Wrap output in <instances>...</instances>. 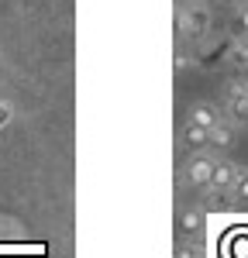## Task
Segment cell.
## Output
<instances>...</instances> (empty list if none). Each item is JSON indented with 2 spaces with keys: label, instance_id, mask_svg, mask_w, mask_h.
<instances>
[{
  "label": "cell",
  "instance_id": "cell-1",
  "mask_svg": "<svg viewBox=\"0 0 248 258\" xmlns=\"http://www.w3.org/2000/svg\"><path fill=\"white\" fill-rule=\"evenodd\" d=\"M227 107H231V114L241 120V124H248V86H245V83L231 90V97H227Z\"/></svg>",
  "mask_w": 248,
  "mask_h": 258
},
{
  "label": "cell",
  "instance_id": "cell-2",
  "mask_svg": "<svg viewBox=\"0 0 248 258\" xmlns=\"http://www.w3.org/2000/svg\"><path fill=\"white\" fill-rule=\"evenodd\" d=\"M210 182H214L217 189H231V186L238 182V169H234L231 162H221V165H214V172H210Z\"/></svg>",
  "mask_w": 248,
  "mask_h": 258
},
{
  "label": "cell",
  "instance_id": "cell-3",
  "mask_svg": "<svg viewBox=\"0 0 248 258\" xmlns=\"http://www.w3.org/2000/svg\"><path fill=\"white\" fill-rule=\"evenodd\" d=\"M210 172H214V165H210L207 159L190 162V179H193V182H200V186H204V182H210Z\"/></svg>",
  "mask_w": 248,
  "mask_h": 258
},
{
  "label": "cell",
  "instance_id": "cell-4",
  "mask_svg": "<svg viewBox=\"0 0 248 258\" xmlns=\"http://www.w3.org/2000/svg\"><path fill=\"white\" fill-rule=\"evenodd\" d=\"M207 141H210V145H217V148H227V145L234 141V131H231V127H224V124H214Z\"/></svg>",
  "mask_w": 248,
  "mask_h": 258
},
{
  "label": "cell",
  "instance_id": "cell-5",
  "mask_svg": "<svg viewBox=\"0 0 248 258\" xmlns=\"http://www.w3.org/2000/svg\"><path fill=\"white\" fill-rule=\"evenodd\" d=\"M193 124H200V127H214V124H217L214 107H197V110H193Z\"/></svg>",
  "mask_w": 248,
  "mask_h": 258
},
{
  "label": "cell",
  "instance_id": "cell-6",
  "mask_svg": "<svg viewBox=\"0 0 248 258\" xmlns=\"http://www.w3.org/2000/svg\"><path fill=\"white\" fill-rule=\"evenodd\" d=\"M186 138L193 141V145H204L210 138V127H200V124H190V131H186Z\"/></svg>",
  "mask_w": 248,
  "mask_h": 258
},
{
  "label": "cell",
  "instance_id": "cell-7",
  "mask_svg": "<svg viewBox=\"0 0 248 258\" xmlns=\"http://www.w3.org/2000/svg\"><path fill=\"white\" fill-rule=\"evenodd\" d=\"M234 28H238L241 35H248V4L238 7V14H234Z\"/></svg>",
  "mask_w": 248,
  "mask_h": 258
},
{
  "label": "cell",
  "instance_id": "cell-8",
  "mask_svg": "<svg viewBox=\"0 0 248 258\" xmlns=\"http://www.w3.org/2000/svg\"><path fill=\"white\" fill-rule=\"evenodd\" d=\"M234 189H238V200H245V203H248V172H238Z\"/></svg>",
  "mask_w": 248,
  "mask_h": 258
},
{
  "label": "cell",
  "instance_id": "cell-9",
  "mask_svg": "<svg viewBox=\"0 0 248 258\" xmlns=\"http://www.w3.org/2000/svg\"><path fill=\"white\" fill-rule=\"evenodd\" d=\"M234 62H238V66H248V41H241V45L234 48Z\"/></svg>",
  "mask_w": 248,
  "mask_h": 258
},
{
  "label": "cell",
  "instance_id": "cell-10",
  "mask_svg": "<svg viewBox=\"0 0 248 258\" xmlns=\"http://www.w3.org/2000/svg\"><path fill=\"white\" fill-rule=\"evenodd\" d=\"M200 227V214H186V231H197Z\"/></svg>",
  "mask_w": 248,
  "mask_h": 258
}]
</instances>
